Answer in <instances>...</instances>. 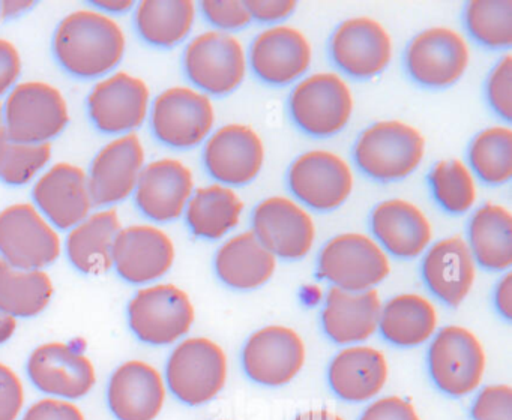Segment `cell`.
Instances as JSON below:
<instances>
[{
    "mask_svg": "<svg viewBox=\"0 0 512 420\" xmlns=\"http://www.w3.org/2000/svg\"><path fill=\"white\" fill-rule=\"evenodd\" d=\"M34 206L56 230H71L94 209L88 174L71 162H56L34 182Z\"/></svg>",
    "mask_w": 512,
    "mask_h": 420,
    "instance_id": "cell-24",
    "label": "cell"
},
{
    "mask_svg": "<svg viewBox=\"0 0 512 420\" xmlns=\"http://www.w3.org/2000/svg\"><path fill=\"white\" fill-rule=\"evenodd\" d=\"M52 161V144L22 143L0 138V180L11 186L35 182Z\"/></svg>",
    "mask_w": 512,
    "mask_h": 420,
    "instance_id": "cell-40",
    "label": "cell"
},
{
    "mask_svg": "<svg viewBox=\"0 0 512 420\" xmlns=\"http://www.w3.org/2000/svg\"><path fill=\"white\" fill-rule=\"evenodd\" d=\"M251 231L259 242L281 260H302L316 242V222L307 207L295 198H263L251 215Z\"/></svg>",
    "mask_w": 512,
    "mask_h": 420,
    "instance_id": "cell-14",
    "label": "cell"
},
{
    "mask_svg": "<svg viewBox=\"0 0 512 420\" xmlns=\"http://www.w3.org/2000/svg\"><path fill=\"white\" fill-rule=\"evenodd\" d=\"M152 132L160 143L187 150L208 140L217 122L211 96L196 87L172 86L155 96L149 111Z\"/></svg>",
    "mask_w": 512,
    "mask_h": 420,
    "instance_id": "cell-9",
    "label": "cell"
},
{
    "mask_svg": "<svg viewBox=\"0 0 512 420\" xmlns=\"http://www.w3.org/2000/svg\"><path fill=\"white\" fill-rule=\"evenodd\" d=\"M194 321L193 300L175 284L146 285L128 303V323L145 344H175L190 332Z\"/></svg>",
    "mask_w": 512,
    "mask_h": 420,
    "instance_id": "cell-10",
    "label": "cell"
},
{
    "mask_svg": "<svg viewBox=\"0 0 512 420\" xmlns=\"http://www.w3.org/2000/svg\"><path fill=\"white\" fill-rule=\"evenodd\" d=\"M248 66L263 83H298L313 65L310 38L292 24H274L257 33L247 51Z\"/></svg>",
    "mask_w": 512,
    "mask_h": 420,
    "instance_id": "cell-18",
    "label": "cell"
},
{
    "mask_svg": "<svg viewBox=\"0 0 512 420\" xmlns=\"http://www.w3.org/2000/svg\"><path fill=\"white\" fill-rule=\"evenodd\" d=\"M437 324L439 314L428 297L401 293L383 303L377 332L395 347L412 348L431 341Z\"/></svg>",
    "mask_w": 512,
    "mask_h": 420,
    "instance_id": "cell-32",
    "label": "cell"
},
{
    "mask_svg": "<svg viewBox=\"0 0 512 420\" xmlns=\"http://www.w3.org/2000/svg\"><path fill=\"white\" fill-rule=\"evenodd\" d=\"M121 230V218L113 207L89 213L68 230L65 240L68 260L86 275L109 272L113 267V246Z\"/></svg>",
    "mask_w": 512,
    "mask_h": 420,
    "instance_id": "cell-31",
    "label": "cell"
},
{
    "mask_svg": "<svg viewBox=\"0 0 512 420\" xmlns=\"http://www.w3.org/2000/svg\"><path fill=\"white\" fill-rule=\"evenodd\" d=\"M22 56L14 42L0 38V98H5L19 84Z\"/></svg>",
    "mask_w": 512,
    "mask_h": 420,
    "instance_id": "cell-47",
    "label": "cell"
},
{
    "mask_svg": "<svg viewBox=\"0 0 512 420\" xmlns=\"http://www.w3.org/2000/svg\"><path fill=\"white\" fill-rule=\"evenodd\" d=\"M428 183L436 203L451 215L470 212L478 201V179L463 159L437 161L428 174Z\"/></svg>",
    "mask_w": 512,
    "mask_h": 420,
    "instance_id": "cell-38",
    "label": "cell"
},
{
    "mask_svg": "<svg viewBox=\"0 0 512 420\" xmlns=\"http://www.w3.org/2000/svg\"><path fill=\"white\" fill-rule=\"evenodd\" d=\"M182 63L191 84L208 96L235 92L250 68L244 42L233 33L215 29L188 41Z\"/></svg>",
    "mask_w": 512,
    "mask_h": 420,
    "instance_id": "cell-6",
    "label": "cell"
},
{
    "mask_svg": "<svg viewBox=\"0 0 512 420\" xmlns=\"http://www.w3.org/2000/svg\"><path fill=\"white\" fill-rule=\"evenodd\" d=\"M307 359L304 339L295 329L271 324L256 330L245 342L242 366L254 383L281 387L298 377Z\"/></svg>",
    "mask_w": 512,
    "mask_h": 420,
    "instance_id": "cell-19",
    "label": "cell"
},
{
    "mask_svg": "<svg viewBox=\"0 0 512 420\" xmlns=\"http://www.w3.org/2000/svg\"><path fill=\"white\" fill-rule=\"evenodd\" d=\"M487 101L497 116L506 122L512 119V56L506 53L491 68L485 83Z\"/></svg>",
    "mask_w": 512,
    "mask_h": 420,
    "instance_id": "cell-41",
    "label": "cell"
},
{
    "mask_svg": "<svg viewBox=\"0 0 512 420\" xmlns=\"http://www.w3.org/2000/svg\"><path fill=\"white\" fill-rule=\"evenodd\" d=\"M166 395L163 375L143 360L122 363L113 372L107 387V402L118 420L157 419Z\"/></svg>",
    "mask_w": 512,
    "mask_h": 420,
    "instance_id": "cell-27",
    "label": "cell"
},
{
    "mask_svg": "<svg viewBox=\"0 0 512 420\" xmlns=\"http://www.w3.org/2000/svg\"><path fill=\"white\" fill-rule=\"evenodd\" d=\"M251 20L268 23L271 26L281 24L296 11L295 0H245Z\"/></svg>",
    "mask_w": 512,
    "mask_h": 420,
    "instance_id": "cell-48",
    "label": "cell"
},
{
    "mask_svg": "<svg viewBox=\"0 0 512 420\" xmlns=\"http://www.w3.org/2000/svg\"><path fill=\"white\" fill-rule=\"evenodd\" d=\"M494 305H496L497 312H499L506 321L512 320L511 272H505V275L497 282L496 290H494Z\"/></svg>",
    "mask_w": 512,
    "mask_h": 420,
    "instance_id": "cell-49",
    "label": "cell"
},
{
    "mask_svg": "<svg viewBox=\"0 0 512 420\" xmlns=\"http://www.w3.org/2000/svg\"><path fill=\"white\" fill-rule=\"evenodd\" d=\"M287 185L296 201L316 212L343 206L355 188V173L346 158L328 149H311L293 159Z\"/></svg>",
    "mask_w": 512,
    "mask_h": 420,
    "instance_id": "cell-11",
    "label": "cell"
},
{
    "mask_svg": "<svg viewBox=\"0 0 512 420\" xmlns=\"http://www.w3.org/2000/svg\"><path fill=\"white\" fill-rule=\"evenodd\" d=\"M467 245L476 264L490 272H509L512 266V213L503 204H481L467 227Z\"/></svg>",
    "mask_w": 512,
    "mask_h": 420,
    "instance_id": "cell-33",
    "label": "cell"
},
{
    "mask_svg": "<svg viewBox=\"0 0 512 420\" xmlns=\"http://www.w3.org/2000/svg\"><path fill=\"white\" fill-rule=\"evenodd\" d=\"M17 330V318L0 309V345L10 341Z\"/></svg>",
    "mask_w": 512,
    "mask_h": 420,
    "instance_id": "cell-50",
    "label": "cell"
},
{
    "mask_svg": "<svg viewBox=\"0 0 512 420\" xmlns=\"http://www.w3.org/2000/svg\"><path fill=\"white\" fill-rule=\"evenodd\" d=\"M95 5L98 6V11L104 12V14H109V12H122L130 9L131 6H134V2H97Z\"/></svg>",
    "mask_w": 512,
    "mask_h": 420,
    "instance_id": "cell-53",
    "label": "cell"
},
{
    "mask_svg": "<svg viewBox=\"0 0 512 420\" xmlns=\"http://www.w3.org/2000/svg\"><path fill=\"white\" fill-rule=\"evenodd\" d=\"M197 18L193 0H143L134 14L137 32L155 47H175L190 36Z\"/></svg>",
    "mask_w": 512,
    "mask_h": 420,
    "instance_id": "cell-35",
    "label": "cell"
},
{
    "mask_svg": "<svg viewBox=\"0 0 512 420\" xmlns=\"http://www.w3.org/2000/svg\"><path fill=\"white\" fill-rule=\"evenodd\" d=\"M262 135L245 123H226L214 129L203 143V164L221 185L245 186L257 179L265 165Z\"/></svg>",
    "mask_w": 512,
    "mask_h": 420,
    "instance_id": "cell-17",
    "label": "cell"
},
{
    "mask_svg": "<svg viewBox=\"0 0 512 420\" xmlns=\"http://www.w3.org/2000/svg\"><path fill=\"white\" fill-rule=\"evenodd\" d=\"M317 273L341 290H373L388 278L391 260L373 236L347 231L331 237L320 249Z\"/></svg>",
    "mask_w": 512,
    "mask_h": 420,
    "instance_id": "cell-7",
    "label": "cell"
},
{
    "mask_svg": "<svg viewBox=\"0 0 512 420\" xmlns=\"http://www.w3.org/2000/svg\"><path fill=\"white\" fill-rule=\"evenodd\" d=\"M422 278L433 296L457 308L469 296L478 276V264L464 237L448 236L424 252Z\"/></svg>",
    "mask_w": 512,
    "mask_h": 420,
    "instance_id": "cell-26",
    "label": "cell"
},
{
    "mask_svg": "<svg viewBox=\"0 0 512 420\" xmlns=\"http://www.w3.org/2000/svg\"><path fill=\"white\" fill-rule=\"evenodd\" d=\"M293 420H344L334 411L329 410H308L298 414Z\"/></svg>",
    "mask_w": 512,
    "mask_h": 420,
    "instance_id": "cell-52",
    "label": "cell"
},
{
    "mask_svg": "<svg viewBox=\"0 0 512 420\" xmlns=\"http://www.w3.org/2000/svg\"><path fill=\"white\" fill-rule=\"evenodd\" d=\"M218 420H223V419H218Z\"/></svg>",
    "mask_w": 512,
    "mask_h": 420,
    "instance_id": "cell-56",
    "label": "cell"
},
{
    "mask_svg": "<svg viewBox=\"0 0 512 420\" xmlns=\"http://www.w3.org/2000/svg\"><path fill=\"white\" fill-rule=\"evenodd\" d=\"M464 26L478 44L491 50L512 45V0H470L464 6Z\"/></svg>",
    "mask_w": 512,
    "mask_h": 420,
    "instance_id": "cell-39",
    "label": "cell"
},
{
    "mask_svg": "<svg viewBox=\"0 0 512 420\" xmlns=\"http://www.w3.org/2000/svg\"><path fill=\"white\" fill-rule=\"evenodd\" d=\"M389 377L385 354L370 345H349L329 363L328 381L332 392L350 404L373 401Z\"/></svg>",
    "mask_w": 512,
    "mask_h": 420,
    "instance_id": "cell-29",
    "label": "cell"
},
{
    "mask_svg": "<svg viewBox=\"0 0 512 420\" xmlns=\"http://www.w3.org/2000/svg\"><path fill=\"white\" fill-rule=\"evenodd\" d=\"M359 420H421L412 402L400 396H385L371 402Z\"/></svg>",
    "mask_w": 512,
    "mask_h": 420,
    "instance_id": "cell-45",
    "label": "cell"
},
{
    "mask_svg": "<svg viewBox=\"0 0 512 420\" xmlns=\"http://www.w3.org/2000/svg\"><path fill=\"white\" fill-rule=\"evenodd\" d=\"M127 50L124 27L98 9L70 12L56 27L53 53L59 65L79 78H103L112 74Z\"/></svg>",
    "mask_w": 512,
    "mask_h": 420,
    "instance_id": "cell-1",
    "label": "cell"
},
{
    "mask_svg": "<svg viewBox=\"0 0 512 420\" xmlns=\"http://www.w3.org/2000/svg\"><path fill=\"white\" fill-rule=\"evenodd\" d=\"M145 165V146L137 134L119 135L101 147L86 173L94 206L106 209L130 198Z\"/></svg>",
    "mask_w": 512,
    "mask_h": 420,
    "instance_id": "cell-20",
    "label": "cell"
},
{
    "mask_svg": "<svg viewBox=\"0 0 512 420\" xmlns=\"http://www.w3.org/2000/svg\"><path fill=\"white\" fill-rule=\"evenodd\" d=\"M55 293L44 270L19 269L0 258V309L16 318H32L46 311Z\"/></svg>",
    "mask_w": 512,
    "mask_h": 420,
    "instance_id": "cell-36",
    "label": "cell"
},
{
    "mask_svg": "<svg viewBox=\"0 0 512 420\" xmlns=\"http://www.w3.org/2000/svg\"><path fill=\"white\" fill-rule=\"evenodd\" d=\"M22 420H85V416L73 402L46 398L32 404Z\"/></svg>",
    "mask_w": 512,
    "mask_h": 420,
    "instance_id": "cell-46",
    "label": "cell"
},
{
    "mask_svg": "<svg viewBox=\"0 0 512 420\" xmlns=\"http://www.w3.org/2000/svg\"><path fill=\"white\" fill-rule=\"evenodd\" d=\"M467 165L476 179L491 186L505 185L512 177V129L493 125L479 131L467 150Z\"/></svg>",
    "mask_w": 512,
    "mask_h": 420,
    "instance_id": "cell-37",
    "label": "cell"
},
{
    "mask_svg": "<svg viewBox=\"0 0 512 420\" xmlns=\"http://www.w3.org/2000/svg\"><path fill=\"white\" fill-rule=\"evenodd\" d=\"M370 228L383 251L401 260L421 257L433 242V224L427 213L406 198L377 203L371 210Z\"/></svg>",
    "mask_w": 512,
    "mask_h": 420,
    "instance_id": "cell-25",
    "label": "cell"
},
{
    "mask_svg": "<svg viewBox=\"0 0 512 420\" xmlns=\"http://www.w3.org/2000/svg\"><path fill=\"white\" fill-rule=\"evenodd\" d=\"M62 251L59 231L32 203L0 210V258L19 269L44 270Z\"/></svg>",
    "mask_w": 512,
    "mask_h": 420,
    "instance_id": "cell-12",
    "label": "cell"
},
{
    "mask_svg": "<svg viewBox=\"0 0 512 420\" xmlns=\"http://www.w3.org/2000/svg\"><path fill=\"white\" fill-rule=\"evenodd\" d=\"M469 65V42L454 27H427L410 39L404 51L407 74L428 89H445L458 83Z\"/></svg>",
    "mask_w": 512,
    "mask_h": 420,
    "instance_id": "cell-13",
    "label": "cell"
},
{
    "mask_svg": "<svg viewBox=\"0 0 512 420\" xmlns=\"http://www.w3.org/2000/svg\"><path fill=\"white\" fill-rule=\"evenodd\" d=\"M200 11L215 30L233 35L253 21L245 0H203Z\"/></svg>",
    "mask_w": 512,
    "mask_h": 420,
    "instance_id": "cell-42",
    "label": "cell"
},
{
    "mask_svg": "<svg viewBox=\"0 0 512 420\" xmlns=\"http://www.w3.org/2000/svg\"><path fill=\"white\" fill-rule=\"evenodd\" d=\"M151 90L130 72L113 71L100 78L89 92L86 105L95 128L106 134H136L149 119Z\"/></svg>",
    "mask_w": 512,
    "mask_h": 420,
    "instance_id": "cell-16",
    "label": "cell"
},
{
    "mask_svg": "<svg viewBox=\"0 0 512 420\" xmlns=\"http://www.w3.org/2000/svg\"><path fill=\"white\" fill-rule=\"evenodd\" d=\"M176 248L167 231L154 224L122 227L113 246V267L134 285L157 282L175 264Z\"/></svg>",
    "mask_w": 512,
    "mask_h": 420,
    "instance_id": "cell-21",
    "label": "cell"
},
{
    "mask_svg": "<svg viewBox=\"0 0 512 420\" xmlns=\"http://www.w3.org/2000/svg\"><path fill=\"white\" fill-rule=\"evenodd\" d=\"M427 362L437 389L452 398H461L481 386L487 354L472 330L449 324L431 338Z\"/></svg>",
    "mask_w": 512,
    "mask_h": 420,
    "instance_id": "cell-8",
    "label": "cell"
},
{
    "mask_svg": "<svg viewBox=\"0 0 512 420\" xmlns=\"http://www.w3.org/2000/svg\"><path fill=\"white\" fill-rule=\"evenodd\" d=\"M473 420H512V387L491 384L479 390L472 405Z\"/></svg>",
    "mask_w": 512,
    "mask_h": 420,
    "instance_id": "cell-43",
    "label": "cell"
},
{
    "mask_svg": "<svg viewBox=\"0 0 512 420\" xmlns=\"http://www.w3.org/2000/svg\"><path fill=\"white\" fill-rule=\"evenodd\" d=\"M427 140L416 126L398 119L367 126L353 144V159L361 173L377 182H397L418 170Z\"/></svg>",
    "mask_w": 512,
    "mask_h": 420,
    "instance_id": "cell-2",
    "label": "cell"
},
{
    "mask_svg": "<svg viewBox=\"0 0 512 420\" xmlns=\"http://www.w3.org/2000/svg\"><path fill=\"white\" fill-rule=\"evenodd\" d=\"M32 2H2L0 3V15L4 18H16L23 12L28 11Z\"/></svg>",
    "mask_w": 512,
    "mask_h": 420,
    "instance_id": "cell-51",
    "label": "cell"
},
{
    "mask_svg": "<svg viewBox=\"0 0 512 420\" xmlns=\"http://www.w3.org/2000/svg\"><path fill=\"white\" fill-rule=\"evenodd\" d=\"M293 122L317 138L337 135L349 125L355 96L349 81L335 71H317L302 77L289 96Z\"/></svg>",
    "mask_w": 512,
    "mask_h": 420,
    "instance_id": "cell-3",
    "label": "cell"
},
{
    "mask_svg": "<svg viewBox=\"0 0 512 420\" xmlns=\"http://www.w3.org/2000/svg\"><path fill=\"white\" fill-rule=\"evenodd\" d=\"M302 297L307 300L308 305H314L322 299V291L317 287H305V293H302Z\"/></svg>",
    "mask_w": 512,
    "mask_h": 420,
    "instance_id": "cell-54",
    "label": "cell"
},
{
    "mask_svg": "<svg viewBox=\"0 0 512 420\" xmlns=\"http://www.w3.org/2000/svg\"><path fill=\"white\" fill-rule=\"evenodd\" d=\"M244 210V200L235 188L214 182L194 189L184 215L194 236L218 240L238 227Z\"/></svg>",
    "mask_w": 512,
    "mask_h": 420,
    "instance_id": "cell-34",
    "label": "cell"
},
{
    "mask_svg": "<svg viewBox=\"0 0 512 420\" xmlns=\"http://www.w3.org/2000/svg\"><path fill=\"white\" fill-rule=\"evenodd\" d=\"M4 120H2V105H0V138L4 137Z\"/></svg>",
    "mask_w": 512,
    "mask_h": 420,
    "instance_id": "cell-55",
    "label": "cell"
},
{
    "mask_svg": "<svg viewBox=\"0 0 512 420\" xmlns=\"http://www.w3.org/2000/svg\"><path fill=\"white\" fill-rule=\"evenodd\" d=\"M25 405V387L10 366L0 363V420H17Z\"/></svg>",
    "mask_w": 512,
    "mask_h": 420,
    "instance_id": "cell-44",
    "label": "cell"
},
{
    "mask_svg": "<svg viewBox=\"0 0 512 420\" xmlns=\"http://www.w3.org/2000/svg\"><path fill=\"white\" fill-rule=\"evenodd\" d=\"M196 189L193 170L178 158H160L146 162L134 201L137 209L157 224L181 218Z\"/></svg>",
    "mask_w": 512,
    "mask_h": 420,
    "instance_id": "cell-22",
    "label": "cell"
},
{
    "mask_svg": "<svg viewBox=\"0 0 512 420\" xmlns=\"http://www.w3.org/2000/svg\"><path fill=\"white\" fill-rule=\"evenodd\" d=\"M277 261L250 230L221 243L215 252L214 267L227 287L250 291L263 287L274 276Z\"/></svg>",
    "mask_w": 512,
    "mask_h": 420,
    "instance_id": "cell-30",
    "label": "cell"
},
{
    "mask_svg": "<svg viewBox=\"0 0 512 420\" xmlns=\"http://www.w3.org/2000/svg\"><path fill=\"white\" fill-rule=\"evenodd\" d=\"M29 380L38 390L59 399H80L97 381L94 363L77 345L47 342L28 359Z\"/></svg>",
    "mask_w": 512,
    "mask_h": 420,
    "instance_id": "cell-23",
    "label": "cell"
},
{
    "mask_svg": "<svg viewBox=\"0 0 512 420\" xmlns=\"http://www.w3.org/2000/svg\"><path fill=\"white\" fill-rule=\"evenodd\" d=\"M4 132L22 143H50L70 123L64 93L46 81H20L2 104Z\"/></svg>",
    "mask_w": 512,
    "mask_h": 420,
    "instance_id": "cell-4",
    "label": "cell"
},
{
    "mask_svg": "<svg viewBox=\"0 0 512 420\" xmlns=\"http://www.w3.org/2000/svg\"><path fill=\"white\" fill-rule=\"evenodd\" d=\"M229 360L220 344L193 336L182 339L170 354L166 381L170 392L191 407L208 404L226 387Z\"/></svg>",
    "mask_w": 512,
    "mask_h": 420,
    "instance_id": "cell-5",
    "label": "cell"
},
{
    "mask_svg": "<svg viewBox=\"0 0 512 420\" xmlns=\"http://www.w3.org/2000/svg\"><path fill=\"white\" fill-rule=\"evenodd\" d=\"M332 62L355 80L382 74L394 59V38L376 18L356 15L341 21L329 39Z\"/></svg>",
    "mask_w": 512,
    "mask_h": 420,
    "instance_id": "cell-15",
    "label": "cell"
},
{
    "mask_svg": "<svg viewBox=\"0 0 512 420\" xmlns=\"http://www.w3.org/2000/svg\"><path fill=\"white\" fill-rule=\"evenodd\" d=\"M382 305L376 288L347 291L331 287L320 315L323 332L332 342L344 347L362 344L379 330Z\"/></svg>",
    "mask_w": 512,
    "mask_h": 420,
    "instance_id": "cell-28",
    "label": "cell"
}]
</instances>
